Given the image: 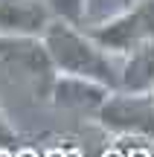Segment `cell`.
<instances>
[{"label":"cell","mask_w":154,"mask_h":157,"mask_svg":"<svg viewBox=\"0 0 154 157\" xmlns=\"http://www.w3.org/2000/svg\"><path fill=\"white\" fill-rule=\"evenodd\" d=\"M41 41H44L47 52L52 58L55 73L90 78V82H99L111 90L119 87V58L108 56L87 35L85 26H73V23L52 17L50 26L41 35Z\"/></svg>","instance_id":"6da1fadb"},{"label":"cell","mask_w":154,"mask_h":157,"mask_svg":"<svg viewBox=\"0 0 154 157\" xmlns=\"http://www.w3.org/2000/svg\"><path fill=\"white\" fill-rule=\"evenodd\" d=\"M0 73L29 87L35 96L50 99L55 67L44 41L35 35H0Z\"/></svg>","instance_id":"7a4b0ae2"},{"label":"cell","mask_w":154,"mask_h":157,"mask_svg":"<svg viewBox=\"0 0 154 157\" xmlns=\"http://www.w3.org/2000/svg\"><path fill=\"white\" fill-rule=\"evenodd\" d=\"M87 35L102 47L108 56L122 58L134 47L154 41V0H134L105 21L87 23Z\"/></svg>","instance_id":"3957f363"},{"label":"cell","mask_w":154,"mask_h":157,"mask_svg":"<svg viewBox=\"0 0 154 157\" xmlns=\"http://www.w3.org/2000/svg\"><path fill=\"white\" fill-rule=\"evenodd\" d=\"M96 119L105 131L119 137H140L154 143V96L151 93H114L96 111Z\"/></svg>","instance_id":"277c9868"},{"label":"cell","mask_w":154,"mask_h":157,"mask_svg":"<svg viewBox=\"0 0 154 157\" xmlns=\"http://www.w3.org/2000/svg\"><path fill=\"white\" fill-rule=\"evenodd\" d=\"M114 93L111 87L99 82H90V78L81 76H64L55 73L50 87V102L61 111H73V113H87V117H96V111L105 105V99Z\"/></svg>","instance_id":"5b68a950"},{"label":"cell","mask_w":154,"mask_h":157,"mask_svg":"<svg viewBox=\"0 0 154 157\" xmlns=\"http://www.w3.org/2000/svg\"><path fill=\"white\" fill-rule=\"evenodd\" d=\"M52 12L47 0H0V35H35L50 26Z\"/></svg>","instance_id":"8992f818"},{"label":"cell","mask_w":154,"mask_h":157,"mask_svg":"<svg viewBox=\"0 0 154 157\" xmlns=\"http://www.w3.org/2000/svg\"><path fill=\"white\" fill-rule=\"evenodd\" d=\"M122 93H154V41L134 47L119 58V87Z\"/></svg>","instance_id":"52a82bcc"},{"label":"cell","mask_w":154,"mask_h":157,"mask_svg":"<svg viewBox=\"0 0 154 157\" xmlns=\"http://www.w3.org/2000/svg\"><path fill=\"white\" fill-rule=\"evenodd\" d=\"M52 17L64 23H73V26H85L87 23V9H90V0H47Z\"/></svg>","instance_id":"ba28073f"},{"label":"cell","mask_w":154,"mask_h":157,"mask_svg":"<svg viewBox=\"0 0 154 157\" xmlns=\"http://www.w3.org/2000/svg\"><path fill=\"white\" fill-rule=\"evenodd\" d=\"M17 143H21V137H17L15 125H12L9 117L0 111V154H12L17 148Z\"/></svg>","instance_id":"9c48e42d"}]
</instances>
